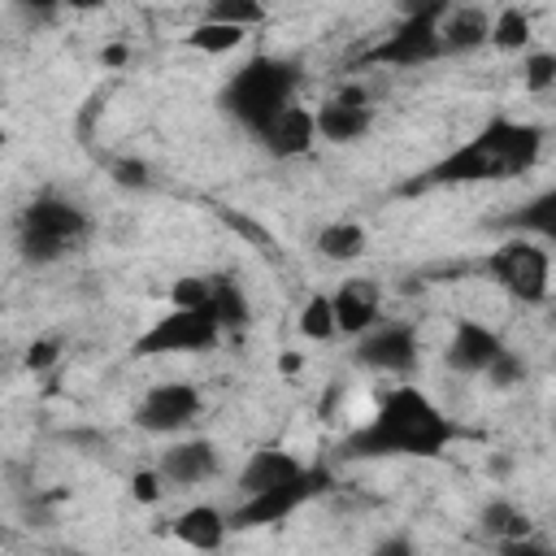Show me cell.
Here are the masks:
<instances>
[{
	"label": "cell",
	"mask_w": 556,
	"mask_h": 556,
	"mask_svg": "<svg viewBox=\"0 0 556 556\" xmlns=\"http://www.w3.org/2000/svg\"><path fill=\"white\" fill-rule=\"evenodd\" d=\"M543 148V130L521 126V122H495L491 130H482L473 143H465L456 156H447L434 174L465 182V178H500V174H521L534 165Z\"/></svg>",
	"instance_id": "cell-3"
},
{
	"label": "cell",
	"mask_w": 556,
	"mask_h": 556,
	"mask_svg": "<svg viewBox=\"0 0 556 556\" xmlns=\"http://www.w3.org/2000/svg\"><path fill=\"white\" fill-rule=\"evenodd\" d=\"M521 87L534 91V96H543L547 87H556V56L547 48H534V52L521 56Z\"/></svg>",
	"instance_id": "cell-24"
},
{
	"label": "cell",
	"mask_w": 556,
	"mask_h": 556,
	"mask_svg": "<svg viewBox=\"0 0 556 556\" xmlns=\"http://www.w3.org/2000/svg\"><path fill=\"white\" fill-rule=\"evenodd\" d=\"M313 122H317V139H326V143H356L374 126V104H369V96L361 87H339L334 96H326L313 109Z\"/></svg>",
	"instance_id": "cell-9"
},
{
	"label": "cell",
	"mask_w": 556,
	"mask_h": 556,
	"mask_svg": "<svg viewBox=\"0 0 556 556\" xmlns=\"http://www.w3.org/2000/svg\"><path fill=\"white\" fill-rule=\"evenodd\" d=\"M182 48H191V52H200V56H230V52H239L243 43H248V30L243 26H235V22H217V17H200L195 26H187L182 30V39H178Z\"/></svg>",
	"instance_id": "cell-19"
},
{
	"label": "cell",
	"mask_w": 556,
	"mask_h": 556,
	"mask_svg": "<svg viewBox=\"0 0 556 556\" xmlns=\"http://www.w3.org/2000/svg\"><path fill=\"white\" fill-rule=\"evenodd\" d=\"M500 4H517V0H500Z\"/></svg>",
	"instance_id": "cell-33"
},
{
	"label": "cell",
	"mask_w": 556,
	"mask_h": 556,
	"mask_svg": "<svg viewBox=\"0 0 556 556\" xmlns=\"http://www.w3.org/2000/svg\"><path fill=\"white\" fill-rule=\"evenodd\" d=\"M287 100H295V74H291V65L269 61V56H252V61L226 83V96H222V104H226L248 130H256V135H261V126H265Z\"/></svg>",
	"instance_id": "cell-4"
},
{
	"label": "cell",
	"mask_w": 556,
	"mask_h": 556,
	"mask_svg": "<svg viewBox=\"0 0 556 556\" xmlns=\"http://www.w3.org/2000/svg\"><path fill=\"white\" fill-rule=\"evenodd\" d=\"M356 361L369 369V374H382V378H408L421 361V348H417V330L408 321H374L361 339H356Z\"/></svg>",
	"instance_id": "cell-7"
},
{
	"label": "cell",
	"mask_w": 556,
	"mask_h": 556,
	"mask_svg": "<svg viewBox=\"0 0 556 556\" xmlns=\"http://www.w3.org/2000/svg\"><path fill=\"white\" fill-rule=\"evenodd\" d=\"M500 352H504V339H500L486 321L460 317V321L452 326V339H447V348H443V361H447V369L473 378V374H486V365H491Z\"/></svg>",
	"instance_id": "cell-12"
},
{
	"label": "cell",
	"mask_w": 556,
	"mask_h": 556,
	"mask_svg": "<svg viewBox=\"0 0 556 556\" xmlns=\"http://www.w3.org/2000/svg\"><path fill=\"white\" fill-rule=\"evenodd\" d=\"M4 143H9V130H4V126H0V148H4Z\"/></svg>",
	"instance_id": "cell-32"
},
{
	"label": "cell",
	"mask_w": 556,
	"mask_h": 556,
	"mask_svg": "<svg viewBox=\"0 0 556 556\" xmlns=\"http://www.w3.org/2000/svg\"><path fill=\"white\" fill-rule=\"evenodd\" d=\"M208 278H178L169 287V308H204L208 304Z\"/></svg>",
	"instance_id": "cell-26"
},
{
	"label": "cell",
	"mask_w": 556,
	"mask_h": 556,
	"mask_svg": "<svg viewBox=\"0 0 556 556\" xmlns=\"http://www.w3.org/2000/svg\"><path fill=\"white\" fill-rule=\"evenodd\" d=\"M486 22L491 13L486 9H473V4H447L434 22V35H439V52H452V56H465V52H478L486 43Z\"/></svg>",
	"instance_id": "cell-14"
},
{
	"label": "cell",
	"mask_w": 556,
	"mask_h": 556,
	"mask_svg": "<svg viewBox=\"0 0 556 556\" xmlns=\"http://www.w3.org/2000/svg\"><path fill=\"white\" fill-rule=\"evenodd\" d=\"M486 274L500 291H508L521 304H547L552 295V252L539 239H508L491 252Z\"/></svg>",
	"instance_id": "cell-5"
},
{
	"label": "cell",
	"mask_w": 556,
	"mask_h": 556,
	"mask_svg": "<svg viewBox=\"0 0 556 556\" xmlns=\"http://www.w3.org/2000/svg\"><path fill=\"white\" fill-rule=\"evenodd\" d=\"M313 248H317V256H326V261H334V265H352V261H361V256L369 252V230H365L361 222L339 217V222H326V226L317 230Z\"/></svg>",
	"instance_id": "cell-18"
},
{
	"label": "cell",
	"mask_w": 556,
	"mask_h": 556,
	"mask_svg": "<svg viewBox=\"0 0 556 556\" xmlns=\"http://www.w3.org/2000/svg\"><path fill=\"white\" fill-rule=\"evenodd\" d=\"M330 308H334V334L361 339L382 317V291L369 278H343L330 291Z\"/></svg>",
	"instance_id": "cell-13"
},
{
	"label": "cell",
	"mask_w": 556,
	"mask_h": 556,
	"mask_svg": "<svg viewBox=\"0 0 556 556\" xmlns=\"http://www.w3.org/2000/svg\"><path fill=\"white\" fill-rule=\"evenodd\" d=\"M208 313H213V321L222 326V330H235V326H243L248 321V300H243V291L239 287H230V282H213L208 287V304H204Z\"/></svg>",
	"instance_id": "cell-22"
},
{
	"label": "cell",
	"mask_w": 556,
	"mask_h": 556,
	"mask_svg": "<svg viewBox=\"0 0 556 556\" xmlns=\"http://www.w3.org/2000/svg\"><path fill=\"white\" fill-rule=\"evenodd\" d=\"M434 22L439 17H404V26L378 43L374 61H391V65H417V61H430L439 56V35H434Z\"/></svg>",
	"instance_id": "cell-16"
},
{
	"label": "cell",
	"mask_w": 556,
	"mask_h": 556,
	"mask_svg": "<svg viewBox=\"0 0 556 556\" xmlns=\"http://www.w3.org/2000/svg\"><path fill=\"white\" fill-rule=\"evenodd\" d=\"M87 239H91V213L61 191H39L17 217V252L30 265H56L70 252H78Z\"/></svg>",
	"instance_id": "cell-2"
},
{
	"label": "cell",
	"mask_w": 556,
	"mask_h": 556,
	"mask_svg": "<svg viewBox=\"0 0 556 556\" xmlns=\"http://www.w3.org/2000/svg\"><path fill=\"white\" fill-rule=\"evenodd\" d=\"M22 361H26V369H30V374H43V369H52V365L61 361V343H56V339H48V334H43V339H30V348H26V356H22Z\"/></svg>",
	"instance_id": "cell-28"
},
{
	"label": "cell",
	"mask_w": 556,
	"mask_h": 556,
	"mask_svg": "<svg viewBox=\"0 0 556 556\" xmlns=\"http://www.w3.org/2000/svg\"><path fill=\"white\" fill-rule=\"evenodd\" d=\"M100 61H104V65H122V61H126V48H122V43H113V48H104V52H100Z\"/></svg>",
	"instance_id": "cell-30"
},
{
	"label": "cell",
	"mask_w": 556,
	"mask_h": 556,
	"mask_svg": "<svg viewBox=\"0 0 556 556\" xmlns=\"http://www.w3.org/2000/svg\"><path fill=\"white\" fill-rule=\"evenodd\" d=\"M230 534V517L217 504H191L174 517V543L191 552H217Z\"/></svg>",
	"instance_id": "cell-17"
},
{
	"label": "cell",
	"mask_w": 556,
	"mask_h": 556,
	"mask_svg": "<svg viewBox=\"0 0 556 556\" xmlns=\"http://www.w3.org/2000/svg\"><path fill=\"white\" fill-rule=\"evenodd\" d=\"M308 469L291 456V452H282V447H265V452H252L248 456V465H243V473H239V491L243 495H261V491H274V486H291V482H300Z\"/></svg>",
	"instance_id": "cell-15"
},
{
	"label": "cell",
	"mask_w": 556,
	"mask_h": 556,
	"mask_svg": "<svg viewBox=\"0 0 556 556\" xmlns=\"http://www.w3.org/2000/svg\"><path fill=\"white\" fill-rule=\"evenodd\" d=\"M165 478H161V469L152 465V469H135L130 473V495L139 500V504H161L165 500Z\"/></svg>",
	"instance_id": "cell-27"
},
{
	"label": "cell",
	"mask_w": 556,
	"mask_h": 556,
	"mask_svg": "<svg viewBox=\"0 0 556 556\" xmlns=\"http://www.w3.org/2000/svg\"><path fill=\"white\" fill-rule=\"evenodd\" d=\"M222 339V326L213 321L208 308H169L161 313L139 339L135 352L139 356H165V352H204Z\"/></svg>",
	"instance_id": "cell-6"
},
{
	"label": "cell",
	"mask_w": 556,
	"mask_h": 556,
	"mask_svg": "<svg viewBox=\"0 0 556 556\" xmlns=\"http://www.w3.org/2000/svg\"><path fill=\"white\" fill-rule=\"evenodd\" d=\"M452 421L434 408V400L408 382H395L374 400V417L352 430V443L365 456L400 452V456H439L452 443Z\"/></svg>",
	"instance_id": "cell-1"
},
{
	"label": "cell",
	"mask_w": 556,
	"mask_h": 556,
	"mask_svg": "<svg viewBox=\"0 0 556 556\" xmlns=\"http://www.w3.org/2000/svg\"><path fill=\"white\" fill-rule=\"evenodd\" d=\"M534 39V17L521 4H500L486 22V43L500 52H526Z\"/></svg>",
	"instance_id": "cell-20"
},
{
	"label": "cell",
	"mask_w": 556,
	"mask_h": 556,
	"mask_svg": "<svg viewBox=\"0 0 556 556\" xmlns=\"http://www.w3.org/2000/svg\"><path fill=\"white\" fill-rule=\"evenodd\" d=\"M447 4H452V0H400L404 17H439Z\"/></svg>",
	"instance_id": "cell-29"
},
{
	"label": "cell",
	"mask_w": 556,
	"mask_h": 556,
	"mask_svg": "<svg viewBox=\"0 0 556 556\" xmlns=\"http://www.w3.org/2000/svg\"><path fill=\"white\" fill-rule=\"evenodd\" d=\"M61 4H70V9H78V13H91V9H100V4H109V0H61Z\"/></svg>",
	"instance_id": "cell-31"
},
{
	"label": "cell",
	"mask_w": 556,
	"mask_h": 556,
	"mask_svg": "<svg viewBox=\"0 0 556 556\" xmlns=\"http://www.w3.org/2000/svg\"><path fill=\"white\" fill-rule=\"evenodd\" d=\"M208 17L235 22V26H243V30H256V26L269 17V9H265V0H213V4H208Z\"/></svg>",
	"instance_id": "cell-23"
},
{
	"label": "cell",
	"mask_w": 556,
	"mask_h": 556,
	"mask_svg": "<svg viewBox=\"0 0 556 556\" xmlns=\"http://www.w3.org/2000/svg\"><path fill=\"white\" fill-rule=\"evenodd\" d=\"M204 395L195 382H156L135 404V426L148 434H182L195 426Z\"/></svg>",
	"instance_id": "cell-8"
},
{
	"label": "cell",
	"mask_w": 556,
	"mask_h": 556,
	"mask_svg": "<svg viewBox=\"0 0 556 556\" xmlns=\"http://www.w3.org/2000/svg\"><path fill=\"white\" fill-rule=\"evenodd\" d=\"M295 326H300L304 339H313V343H330V339H334V308H330V295H326V291H313V295L300 304Z\"/></svg>",
	"instance_id": "cell-21"
},
{
	"label": "cell",
	"mask_w": 556,
	"mask_h": 556,
	"mask_svg": "<svg viewBox=\"0 0 556 556\" xmlns=\"http://www.w3.org/2000/svg\"><path fill=\"white\" fill-rule=\"evenodd\" d=\"M156 469H161L165 486H174V491L200 486V482H208V478L222 473V452H217L213 439H178V443H169L161 452Z\"/></svg>",
	"instance_id": "cell-10"
},
{
	"label": "cell",
	"mask_w": 556,
	"mask_h": 556,
	"mask_svg": "<svg viewBox=\"0 0 556 556\" xmlns=\"http://www.w3.org/2000/svg\"><path fill=\"white\" fill-rule=\"evenodd\" d=\"M261 139L265 148L278 156V161H295V156H308L313 143H317V122H313V104L304 100H287L265 126H261Z\"/></svg>",
	"instance_id": "cell-11"
},
{
	"label": "cell",
	"mask_w": 556,
	"mask_h": 556,
	"mask_svg": "<svg viewBox=\"0 0 556 556\" xmlns=\"http://www.w3.org/2000/svg\"><path fill=\"white\" fill-rule=\"evenodd\" d=\"M526 374H530V365H526L513 348H504V352L486 365V378H491L495 387H517V382H526Z\"/></svg>",
	"instance_id": "cell-25"
}]
</instances>
